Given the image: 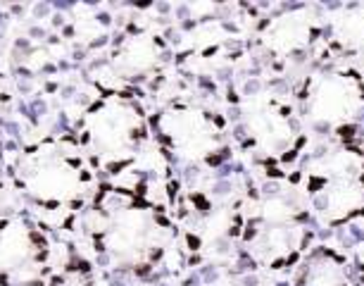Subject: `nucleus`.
Here are the masks:
<instances>
[{"instance_id":"f257e3e1","label":"nucleus","mask_w":364,"mask_h":286,"mask_svg":"<svg viewBox=\"0 0 364 286\" xmlns=\"http://www.w3.org/2000/svg\"><path fill=\"white\" fill-rule=\"evenodd\" d=\"M355 107V88L343 77L324 79L314 93L312 112L319 122L348 117V112Z\"/></svg>"},{"instance_id":"f03ea898","label":"nucleus","mask_w":364,"mask_h":286,"mask_svg":"<svg viewBox=\"0 0 364 286\" xmlns=\"http://www.w3.org/2000/svg\"><path fill=\"white\" fill-rule=\"evenodd\" d=\"M302 286H346L343 284L341 270L333 263H314L305 275Z\"/></svg>"},{"instance_id":"7ed1b4c3","label":"nucleus","mask_w":364,"mask_h":286,"mask_svg":"<svg viewBox=\"0 0 364 286\" xmlns=\"http://www.w3.org/2000/svg\"><path fill=\"white\" fill-rule=\"evenodd\" d=\"M262 217L267 222H272L279 227V224H284L286 220H291L293 217V206L291 203H286L284 198H269L262 208Z\"/></svg>"},{"instance_id":"20e7f679","label":"nucleus","mask_w":364,"mask_h":286,"mask_svg":"<svg viewBox=\"0 0 364 286\" xmlns=\"http://www.w3.org/2000/svg\"><path fill=\"white\" fill-rule=\"evenodd\" d=\"M219 286H240V284H233V282H224V284H219Z\"/></svg>"}]
</instances>
